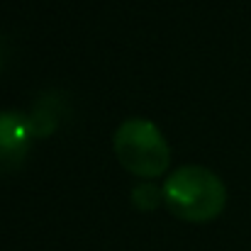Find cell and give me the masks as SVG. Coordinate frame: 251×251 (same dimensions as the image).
I'll list each match as a JSON object with an SVG mask.
<instances>
[{
	"mask_svg": "<svg viewBox=\"0 0 251 251\" xmlns=\"http://www.w3.org/2000/svg\"><path fill=\"white\" fill-rule=\"evenodd\" d=\"M34 132L27 115L7 110L0 112V176L12 173L25 164Z\"/></svg>",
	"mask_w": 251,
	"mask_h": 251,
	"instance_id": "cell-3",
	"label": "cell"
},
{
	"mask_svg": "<svg viewBox=\"0 0 251 251\" xmlns=\"http://www.w3.org/2000/svg\"><path fill=\"white\" fill-rule=\"evenodd\" d=\"M164 202L178 220L210 222L227 205L222 178L205 166H180L164 183Z\"/></svg>",
	"mask_w": 251,
	"mask_h": 251,
	"instance_id": "cell-1",
	"label": "cell"
},
{
	"mask_svg": "<svg viewBox=\"0 0 251 251\" xmlns=\"http://www.w3.org/2000/svg\"><path fill=\"white\" fill-rule=\"evenodd\" d=\"M132 202L137 210H144V212L156 210L164 202V188H156L154 183H139L132 190Z\"/></svg>",
	"mask_w": 251,
	"mask_h": 251,
	"instance_id": "cell-5",
	"label": "cell"
},
{
	"mask_svg": "<svg viewBox=\"0 0 251 251\" xmlns=\"http://www.w3.org/2000/svg\"><path fill=\"white\" fill-rule=\"evenodd\" d=\"M120 166L139 178H156L168 168L171 149L161 129L147 117L125 120L112 137Z\"/></svg>",
	"mask_w": 251,
	"mask_h": 251,
	"instance_id": "cell-2",
	"label": "cell"
},
{
	"mask_svg": "<svg viewBox=\"0 0 251 251\" xmlns=\"http://www.w3.org/2000/svg\"><path fill=\"white\" fill-rule=\"evenodd\" d=\"M61 110H64L61 98H59L56 93H44V95L34 102L32 112L27 115L34 137H49V134L59 127V122H61Z\"/></svg>",
	"mask_w": 251,
	"mask_h": 251,
	"instance_id": "cell-4",
	"label": "cell"
}]
</instances>
